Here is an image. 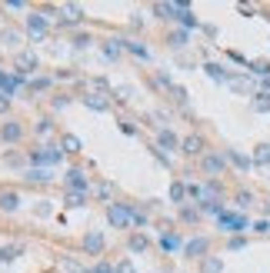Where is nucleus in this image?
Masks as SVG:
<instances>
[{
	"label": "nucleus",
	"instance_id": "39448f33",
	"mask_svg": "<svg viewBox=\"0 0 270 273\" xmlns=\"http://www.w3.org/2000/svg\"><path fill=\"white\" fill-rule=\"evenodd\" d=\"M220 227L227 230V233H240V230H247V217H240V213H220Z\"/></svg>",
	"mask_w": 270,
	"mask_h": 273
},
{
	"label": "nucleus",
	"instance_id": "0eeeda50",
	"mask_svg": "<svg viewBox=\"0 0 270 273\" xmlns=\"http://www.w3.org/2000/svg\"><path fill=\"white\" fill-rule=\"evenodd\" d=\"M180 140H177V133L174 130H160L157 133V150H177Z\"/></svg>",
	"mask_w": 270,
	"mask_h": 273
},
{
	"label": "nucleus",
	"instance_id": "bb28decb",
	"mask_svg": "<svg viewBox=\"0 0 270 273\" xmlns=\"http://www.w3.org/2000/svg\"><path fill=\"white\" fill-rule=\"evenodd\" d=\"M84 103H87L90 110H107V107H110V103H107L103 97H97V93H90V97H84Z\"/></svg>",
	"mask_w": 270,
	"mask_h": 273
},
{
	"label": "nucleus",
	"instance_id": "e433bc0d",
	"mask_svg": "<svg viewBox=\"0 0 270 273\" xmlns=\"http://www.w3.org/2000/svg\"><path fill=\"white\" fill-rule=\"evenodd\" d=\"M97 197H100V200H110L113 197V186L107 183V180H103V183H97Z\"/></svg>",
	"mask_w": 270,
	"mask_h": 273
},
{
	"label": "nucleus",
	"instance_id": "49530a36",
	"mask_svg": "<svg viewBox=\"0 0 270 273\" xmlns=\"http://www.w3.org/2000/svg\"><path fill=\"white\" fill-rule=\"evenodd\" d=\"M120 130H124V133H137V127L130 120H124V123H120Z\"/></svg>",
	"mask_w": 270,
	"mask_h": 273
},
{
	"label": "nucleus",
	"instance_id": "58836bf2",
	"mask_svg": "<svg viewBox=\"0 0 270 273\" xmlns=\"http://www.w3.org/2000/svg\"><path fill=\"white\" fill-rule=\"evenodd\" d=\"M50 130H54V123L50 120H37V137H47Z\"/></svg>",
	"mask_w": 270,
	"mask_h": 273
},
{
	"label": "nucleus",
	"instance_id": "6e6552de",
	"mask_svg": "<svg viewBox=\"0 0 270 273\" xmlns=\"http://www.w3.org/2000/svg\"><path fill=\"white\" fill-rule=\"evenodd\" d=\"M27 30H30V37H44L47 33V20L40 17V13H30V17H27Z\"/></svg>",
	"mask_w": 270,
	"mask_h": 273
},
{
	"label": "nucleus",
	"instance_id": "b1692460",
	"mask_svg": "<svg viewBox=\"0 0 270 273\" xmlns=\"http://www.w3.org/2000/svg\"><path fill=\"white\" fill-rule=\"evenodd\" d=\"M147 247H150V240H147L144 233H134V237H130V250L134 253H144Z\"/></svg>",
	"mask_w": 270,
	"mask_h": 273
},
{
	"label": "nucleus",
	"instance_id": "1a4fd4ad",
	"mask_svg": "<svg viewBox=\"0 0 270 273\" xmlns=\"http://www.w3.org/2000/svg\"><path fill=\"white\" fill-rule=\"evenodd\" d=\"M230 90H234V93H257L250 77H230Z\"/></svg>",
	"mask_w": 270,
	"mask_h": 273
},
{
	"label": "nucleus",
	"instance_id": "79ce46f5",
	"mask_svg": "<svg viewBox=\"0 0 270 273\" xmlns=\"http://www.w3.org/2000/svg\"><path fill=\"white\" fill-rule=\"evenodd\" d=\"M117 273H137V270H134V263L130 260H124V263H117Z\"/></svg>",
	"mask_w": 270,
	"mask_h": 273
},
{
	"label": "nucleus",
	"instance_id": "7c9ffc66",
	"mask_svg": "<svg viewBox=\"0 0 270 273\" xmlns=\"http://www.w3.org/2000/svg\"><path fill=\"white\" fill-rule=\"evenodd\" d=\"M27 180H30V183H47L50 174H47V170H27Z\"/></svg>",
	"mask_w": 270,
	"mask_h": 273
},
{
	"label": "nucleus",
	"instance_id": "393cba45",
	"mask_svg": "<svg viewBox=\"0 0 270 273\" xmlns=\"http://www.w3.org/2000/svg\"><path fill=\"white\" fill-rule=\"evenodd\" d=\"M124 47H127V50H130V54H134V57H144V60H147V57H150V50H147L144 44H137V40H124Z\"/></svg>",
	"mask_w": 270,
	"mask_h": 273
},
{
	"label": "nucleus",
	"instance_id": "a878e982",
	"mask_svg": "<svg viewBox=\"0 0 270 273\" xmlns=\"http://www.w3.org/2000/svg\"><path fill=\"white\" fill-rule=\"evenodd\" d=\"M180 243H183V240H180L177 233H164V237H160V247H164V250H177Z\"/></svg>",
	"mask_w": 270,
	"mask_h": 273
},
{
	"label": "nucleus",
	"instance_id": "4c0bfd02",
	"mask_svg": "<svg viewBox=\"0 0 270 273\" xmlns=\"http://www.w3.org/2000/svg\"><path fill=\"white\" fill-rule=\"evenodd\" d=\"M64 203H67V207H84V193H67Z\"/></svg>",
	"mask_w": 270,
	"mask_h": 273
},
{
	"label": "nucleus",
	"instance_id": "f8f14e48",
	"mask_svg": "<svg viewBox=\"0 0 270 273\" xmlns=\"http://www.w3.org/2000/svg\"><path fill=\"white\" fill-rule=\"evenodd\" d=\"M67 183L70 186H74V193H84V190H87V177H84V174H80V170H70V174H67Z\"/></svg>",
	"mask_w": 270,
	"mask_h": 273
},
{
	"label": "nucleus",
	"instance_id": "7ed1b4c3",
	"mask_svg": "<svg viewBox=\"0 0 270 273\" xmlns=\"http://www.w3.org/2000/svg\"><path fill=\"white\" fill-rule=\"evenodd\" d=\"M207 250H210V240H207V237H193V240L183 247V253H187L190 260H203V257H207Z\"/></svg>",
	"mask_w": 270,
	"mask_h": 273
},
{
	"label": "nucleus",
	"instance_id": "f257e3e1",
	"mask_svg": "<svg viewBox=\"0 0 270 273\" xmlns=\"http://www.w3.org/2000/svg\"><path fill=\"white\" fill-rule=\"evenodd\" d=\"M107 223L117 230H127L130 223H134V217H130V207L127 203H110L107 207Z\"/></svg>",
	"mask_w": 270,
	"mask_h": 273
},
{
	"label": "nucleus",
	"instance_id": "f704fd0d",
	"mask_svg": "<svg viewBox=\"0 0 270 273\" xmlns=\"http://www.w3.org/2000/svg\"><path fill=\"white\" fill-rule=\"evenodd\" d=\"M180 220H183V223H197V220H200V213H197L193 207H183V210H180Z\"/></svg>",
	"mask_w": 270,
	"mask_h": 273
},
{
	"label": "nucleus",
	"instance_id": "37998d69",
	"mask_svg": "<svg viewBox=\"0 0 270 273\" xmlns=\"http://www.w3.org/2000/svg\"><path fill=\"white\" fill-rule=\"evenodd\" d=\"M254 230H257V233H267L270 223H267V220H257V223H254Z\"/></svg>",
	"mask_w": 270,
	"mask_h": 273
},
{
	"label": "nucleus",
	"instance_id": "c756f323",
	"mask_svg": "<svg viewBox=\"0 0 270 273\" xmlns=\"http://www.w3.org/2000/svg\"><path fill=\"white\" fill-rule=\"evenodd\" d=\"M167 93H170V97H174V103H180V107L187 103V90H183V87H177V84H174V87H170Z\"/></svg>",
	"mask_w": 270,
	"mask_h": 273
},
{
	"label": "nucleus",
	"instance_id": "f03ea898",
	"mask_svg": "<svg viewBox=\"0 0 270 273\" xmlns=\"http://www.w3.org/2000/svg\"><path fill=\"white\" fill-rule=\"evenodd\" d=\"M200 167H203V174H207V177H220V174H224V167H227V160L220 157V153H203Z\"/></svg>",
	"mask_w": 270,
	"mask_h": 273
},
{
	"label": "nucleus",
	"instance_id": "c9c22d12",
	"mask_svg": "<svg viewBox=\"0 0 270 273\" xmlns=\"http://www.w3.org/2000/svg\"><path fill=\"white\" fill-rule=\"evenodd\" d=\"M250 67H254V74H257V77H270V64H267V60H254Z\"/></svg>",
	"mask_w": 270,
	"mask_h": 273
},
{
	"label": "nucleus",
	"instance_id": "a18cd8bd",
	"mask_svg": "<svg viewBox=\"0 0 270 273\" xmlns=\"http://www.w3.org/2000/svg\"><path fill=\"white\" fill-rule=\"evenodd\" d=\"M244 243H247V240H244V237H234V240H230V250H240Z\"/></svg>",
	"mask_w": 270,
	"mask_h": 273
},
{
	"label": "nucleus",
	"instance_id": "f3484780",
	"mask_svg": "<svg viewBox=\"0 0 270 273\" xmlns=\"http://www.w3.org/2000/svg\"><path fill=\"white\" fill-rule=\"evenodd\" d=\"M17 203H20V197H17L13 190H7V193H0V210H7V213H13V210H17Z\"/></svg>",
	"mask_w": 270,
	"mask_h": 273
},
{
	"label": "nucleus",
	"instance_id": "412c9836",
	"mask_svg": "<svg viewBox=\"0 0 270 273\" xmlns=\"http://www.w3.org/2000/svg\"><path fill=\"white\" fill-rule=\"evenodd\" d=\"M167 44L174 47V50H183V47H187V30H174L167 37Z\"/></svg>",
	"mask_w": 270,
	"mask_h": 273
},
{
	"label": "nucleus",
	"instance_id": "5701e85b",
	"mask_svg": "<svg viewBox=\"0 0 270 273\" xmlns=\"http://www.w3.org/2000/svg\"><path fill=\"white\" fill-rule=\"evenodd\" d=\"M60 147H64V153H80V140L74 137V133H64V140H60Z\"/></svg>",
	"mask_w": 270,
	"mask_h": 273
},
{
	"label": "nucleus",
	"instance_id": "a211bd4d",
	"mask_svg": "<svg viewBox=\"0 0 270 273\" xmlns=\"http://www.w3.org/2000/svg\"><path fill=\"white\" fill-rule=\"evenodd\" d=\"M60 13H67V17H60V23H80V7L77 3H64Z\"/></svg>",
	"mask_w": 270,
	"mask_h": 273
},
{
	"label": "nucleus",
	"instance_id": "9d476101",
	"mask_svg": "<svg viewBox=\"0 0 270 273\" xmlns=\"http://www.w3.org/2000/svg\"><path fill=\"white\" fill-rule=\"evenodd\" d=\"M203 70H207V77H210V80H217V84H230V77H234V74H227L220 64H207Z\"/></svg>",
	"mask_w": 270,
	"mask_h": 273
},
{
	"label": "nucleus",
	"instance_id": "2f4dec72",
	"mask_svg": "<svg viewBox=\"0 0 270 273\" xmlns=\"http://www.w3.org/2000/svg\"><path fill=\"white\" fill-rule=\"evenodd\" d=\"M90 90H93V93H97V97H103V93H107V80H100V77H93V80H90Z\"/></svg>",
	"mask_w": 270,
	"mask_h": 273
},
{
	"label": "nucleus",
	"instance_id": "9b49d317",
	"mask_svg": "<svg viewBox=\"0 0 270 273\" xmlns=\"http://www.w3.org/2000/svg\"><path fill=\"white\" fill-rule=\"evenodd\" d=\"M20 123H3V127H0V137H3V140H7V143H17V140H20Z\"/></svg>",
	"mask_w": 270,
	"mask_h": 273
},
{
	"label": "nucleus",
	"instance_id": "2eb2a0df",
	"mask_svg": "<svg viewBox=\"0 0 270 273\" xmlns=\"http://www.w3.org/2000/svg\"><path fill=\"white\" fill-rule=\"evenodd\" d=\"M200 273H224V260H220V257H203Z\"/></svg>",
	"mask_w": 270,
	"mask_h": 273
},
{
	"label": "nucleus",
	"instance_id": "dca6fc26",
	"mask_svg": "<svg viewBox=\"0 0 270 273\" xmlns=\"http://www.w3.org/2000/svg\"><path fill=\"white\" fill-rule=\"evenodd\" d=\"M224 160H227V164H234L237 170H250V160L244 157V153H237V150H227V153H224Z\"/></svg>",
	"mask_w": 270,
	"mask_h": 273
},
{
	"label": "nucleus",
	"instance_id": "c03bdc74",
	"mask_svg": "<svg viewBox=\"0 0 270 273\" xmlns=\"http://www.w3.org/2000/svg\"><path fill=\"white\" fill-rule=\"evenodd\" d=\"M7 110H10V97H3V93H0V113H7Z\"/></svg>",
	"mask_w": 270,
	"mask_h": 273
},
{
	"label": "nucleus",
	"instance_id": "ddd939ff",
	"mask_svg": "<svg viewBox=\"0 0 270 273\" xmlns=\"http://www.w3.org/2000/svg\"><path fill=\"white\" fill-rule=\"evenodd\" d=\"M250 107L257 110V113H270V93L257 90V93H254V100H250Z\"/></svg>",
	"mask_w": 270,
	"mask_h": 273
},
{
	"label": "nucleus",
	"instance_id": "cd10ccee",
	"mask_svg": "<svg viewBox=\"0 0 270 273\" xmlns=\"http://www.w3.org/2000/svg\"><path fill=\"white\" fill-rule=\"evenodd\" d=\"M0 40H3V44H7V47H20V33H17V30H10V27H7V30L0 33Z\"/></svg>",
	"mask_w": 270,
	"mask_h": 273
},
{
	"label": "nucleus",
	"instance_id": "473e14b6",
	"mask_svg": "<svg viewBox=\"0 0 270 273\" xmlns=\"http://www.w3.org/2000/svg\"><path fill=\"white\" fill-rule=\"evenodd\" d=\"M250 203H254V193H250V190H240V193H237V207H240V210H247Z\"/></svg>",
	"mask_w": 270,
	"mask_h": 273
},
{
	"label": "nucleus",
	"instance_id": "ea45409f",
	"mask_svg": "<svg viewBox=\"0 0 270 273\" xmlns=\"http://www.w3.org/2000/svg\"><path fill=\"white\" fill-rule=\"evenodd\" d=\"M13 257H17V247H3V250H0V260H3V263L13 260Z\"/></svg>",
	"mask_w": 270,
	"mask_h": 273
},
{
	"label": "nucleus",
	"instance_id": "6ab92c4d",
	"mask_svg": "<svg viewBox=\"0 0 270 273\" xmlns=\"http://www.w3.org/2000/svg\"><path fill=\"white\" fill-rule=\"evenodd\" d=\"M84 247H87L90 253H100L103 250V237L100 233H87V237H84Z\"/></svg>",
	"mask_w": 270,
	"mask_h": 273
},
{
	"label": "nucleus",
	"instance_id": "4be33fe9",
	"mask_svg": "<svg viewBox=\"0 0 270 273\" xmlns=\"http://www.w3.org/2000/svg\"><path fill=\"white\" fill-rule=\"evenodd\" d=\"M13 90H17V77H7V74H0V93H3V97H10Z\"/></svg>",
	"mask_w": 270,
	"mask_h": 273
},
{
	"label": "nucleus",
	"instance_id": "423d86ee",
	"mask_svg": "<svg viewBox=\"0 0 270 273\" xmlns=\"http://www.w3.org/2000/svg\"><path fill=\"white\" fill-rule=\"evenodd\" d=\"M60 157H64V150H54V147H40V150L30 153V160H34V164H57Z\"/></svg>",
	"mask_w": 270,
	"mask_h": 273
},
{
	"label": "nucleus",
	"instance_id": "4468645a",
	"mask_svg": "<svg viewBox=\"0 0 270 273\" xmlns=\"http://www.w3.org/2000/svg\"><path fill=\"white\" fill-rule=\"evenodd\" d=\"M254 164L270 167V143H257V147H254Z\"/></svg>",
	"mask_w": 270,
	"mask_h": 273
},
{
	"label": "nucleus",
	"instance_id": "c85d7f7f",
	"mask_svg": "<svg viewBox=\"0 0 270 273\" xmlns=\"http://www.w3.org/2000/svg\"><path fill=\"white\" fill-rule=\"evenodd\" d=\"M183 197H187V186L177 180V183L170 186V200H174V203H183Z\"/></svg>",
	"mask_w": 270,
	"mask_h": 273
},
{
	"label": "nucleus",
	"instance_id": "72a5a7b5",
	"mask_svg": "<svg viewBox=\"0 0 270 273\" xmlns=\"http://www.w3.org/2000/svg\"><path fill=\"white\" fill-rule=\"evenodd\" d=\"M120 44H124V40H110V44L103 47V54L110 57V60H117V57H120Z\"/></svg>",
	"mask_w": 270,
	"mask_h": 273
},
{
	"label": "nucleus",
	"instance_id": "20e7f679",
	"mask_svg": "<svg viewBox=\"0 0 270 273\" xmlns=\"http://www.w3.org/2000/svg\"><path fill=\"white\" fill-rule=\"evenodd\" d=\"M180 153H187V157H203V153H207V143H203V137L190 133L187 140L180 143Z\"/></svg>",
	"mask_w": 270,
	"mask_h": 273
},
{
	"label": "nucleus",
	"instance_id": "aec40b11",
	"mask_svg": "<svg viewBox=\"0 0 270 273\" xmlns=\"http://www.w3.org/2000/svg\"><path fill=\"white\" fill-rule=\"evenodd\" d=\"M17 67H20L23 74H30V70H37V57L34 54H17Z\"/></svg>",
	"mask_w": 270,
	"mask_h": 273
},
{
	"label": "nucleus",
	"instance_id": "a19ab883",
	"mask_svg": "<svg viewBox=\"0 0 270 273\" xmlns=\"http://www.w3.org/2000/svg\"><path fill=\"white\" fill-rule=\"evenodd\" d=\"M60 263H64V270H70V273H84V270H80V263H77V260H60Z\"/></svg>",
	"mask_w": 270,
	"mask_h": 273
}]
</instances>
